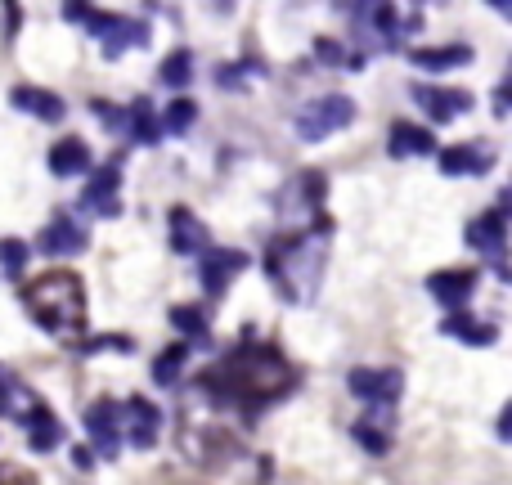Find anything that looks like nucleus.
Instances as JSON below:
<instances>
[{
  "label": "nucleus",
  "instance_id": "obj_1",
  "mask_svg": "<svg viewBox=\"0 0 512 485\" xmlns=\"http://www.w3.org/2000/svg\"><path fill=\"white\" fill-rule=\"evenodd\" d=\"M198 391L212 405L234 409V414H243L252 423L261 409L279 405L288 391H297V369L270 342H243L225 360H216L207 373H198Z\"/></svg>",
  "mask_w": 512,
  "mask_h": 485
},
{
  "label": "nucleus",
  "instance_id": "obj_2",
  "mask_svg": "<svg viewBox=\"0 0 512 485\" xmlns=\"http://www.w3.org/2000/svg\"><path fill=\"white\" fill-rule=\"evenodd\" d=\"M18 297L45 333L63 337V342H81V333H86V288L72 270L36 274L18 288Z\"/></svg>",
  "mask_w": 512,
  "mask_h": 485
},
{
  "label": "nucleus",
  "instance_id": "obj_3",
  "mask_svg": "<svg viewBox=\"0 0 512 485\" xmlns=\"http://www.w3.org/2000/svg\"><path fill=\"white\" fill-rule=\"evenodd\" d=\"M328 221H319L315 234H292L270 247V279L288 301H306L324 270V247H328Z\"/></svg>",
  "mask_w": 512,
  "mask_h": 485
},
{
  "label": "nucleus",
  "instance_id": "obj_4",
  "mask_svg": "<svg viewBox=\"0 0 512 485\" xmlns=\"http://www.w3.org/2000/svg\"><path fill=\"white\" fill-rule=\"evenodd\" d=\"M351 122H355V99L351 95H319L315 104H306L297 113V135L315 144L333 131H346Z\"/></svg>",
  "mask_w": 512,
  "mask_h": 485
},
{
  "label": "nucleus",
  "instance_id": "obj_5",
  "mask_svg": "<svg viewBox=\"0 0 512 485\" xmlns=\"http://www.w3.org/2000/svg\"><path fill=\"white\" fill-rule=\"evenodd\" d=\"M468 243L477 247L481 256H490V261H495L499 279H508V270H504V247H508V194L499 198L495 212L477 216V221L468 225Z\"/></svg>",
  "mask_w": 512,
  "mask_h": 485
},
{
  "label": "nucleus",
  "instance_id": "obj_6",
  "mask_svg": "<svg viewBox=\"0 0 512 485\" xmlns=\"http://www.w3.org/2000/svg\"><path fill=\"white\" fill-rule=\"evenodd\" d=\"M86 432L90 441H95V454L99 459H117L126 445L122 436V405L117 400H95V405L86 409Z\"/></svg>",
  "mask_w": 512,
  "mask_h": 485
},
{
  "label": "nucleus",
  "instance_id": "obj_7",
  "mask_svg": "<svg viewBox=\"0 0 512 485\" xmlns=\"http://www.w3.org/2000/svg\"><path fill=\"white\" fill-rule=\"evenodd\" d=\"M158 432H162V409L153 405V400H144V396L122 400V436H126V445H135V450H153V445H158Z\"/></svg>",
  "mask_w": 512,
  "mask_h": 485
},
{
  "label": "nucleus",
  "instance_id": "obj_8",
  "mask_svg": "<svg viewBox=\"0 0 512 485\" xmlns=\"http://www.w3.org/2000/svg\"><path fill=\"white\" fill-rule=\"evenodd\" d=\"M351 391L360 400H369V409H391L400 400V391H405V373H396V369H355Z\"/></svg>",
  "mask_w": 512,
  "mask_h": 485
},
{
  "label": "nucleus",
  "instance_id": "obj_9",
  "mask_svg": "<svg viewBox=\"0 0 512 485\" xmlns=\"http://www.w3.org/2000/svg\"><path fill=\"white\" fill-rule=\"evenodd\" d=\"M203 270H198V279H203L207 297H221L225 288L234 283V274L248 270V252H239V247H203Z\"/></svg>",
  "mask_w": 512,
  "mask_h": 485
},
{
  "label": "nucleus",
  "instance_id": "obj_10",
  "mask_svg": "<svg viewBox=\"0 0 512 485\" xmlns=\"http://www.w3.org/2000/svg\"><path fill=\"white\" fill-rule=\"evenodd\" d=\"M117 185H122V162H104V167L90 176V185H86V194H81V212H90V216H117L122 212V203H117Z\"/></svg>",
  "mask_w": 512,
  "mask_h": 485
},
{
  "label": "nucleus",
  "instance_id": "obj_11",
  "mask_svg": "<svg viewBox=\"0 0 512 485\" xmlns=\"http://www.w3.org/2000/svg\"><path fill=\"white\" fill-rule=\"evenodd\" d=\"M409 95H414V104L423 108L432 122H454L459 113H468L472 108L468 90H450V86H414Z\"/></svg>",
  "mask_w": 512,
  "mask_h": 485
},
{
  "label": "nucleus",
  "instance_id": "obj_12",
  "mask_svg": "<svg viewBox=\"0 0 512 485\" xmlns=\"http://www.w3.org/2000/svg\"><path fill=\"white\" fill-rule=\"evenodd\" d=\"M490 167H495V149L490 144H454V149H441L445 176H486Z\"/></svg>",
  "mask_w": 512,
  "mask_h": 485
},
{
  "label": "nucleus",
  "instance_id": "obj_13",
  "mask_svg": "<svg viewBox=\"0 0 512 485\" xmlns=\"http://www.w3.org/2000/svg\"><path fill=\"white\" fill-rule=\"evenodd\" d=\"M427 288H432V297L441 301L445 310H463L468 297L477 292V270H441L427 279Z\"/></svg>",
  "mask_w": 512,
  "mask_h": 485
},
{
  "label": "nucleus",
  "instance_id": "obj_14",
  "mask_svg": "<svg viewBox=\"0 0 512 485\" xmlns=\"http://www.w3.org/2000/svg\"><path fill=\"white\" fill-rule=\"evenodd\" d=\"M81 247H86V230H81L68 212H59L50 225H45V234H41V252L45 256H77Z\"/></svg>",
  "mask_w": 512,
  "mask_h": 485
},
{
  "label": "nucleus",
  "instance_id": "obj_15",
  "mask_svg": "<svg viewBox=\"0 0 512 485\" xmlns=\"http://www.w3.org/2000/svg\"><path fill=\"white\" fill-rule=\"evenodd\" d=\"M171 247L180 256H198L207 247V225L189 207H171Z\"/></svg>",
  "mask_w": 512,
  "mask_h": 485
},
{
  "label": "nucleus",
  "instance_id": "obj_16",
  "mask_svg": "<svg viewBox=\"0 0 512 485\" xmlns=\"http://www.w3.org/2000/svg\"><path fill=\"white\" fill-rule=\"evenodd\" d=\"M387 153H391V158H427V153H436V140H432V131H423V126L396 122V126H391Z\"/></svg>",
  "mask_w": 512,
  "mask_h": 485
},
{
  "label": "nucleus",
  "instance_id": "obj_17",
  "mask_svg": "<svg viewBox=\"0 0 512 485\" xmlns=\"http://www.w3.org/2000/svg\"><path fill=\"white\" fill-rule=\"evenodd\" d=\"M50 171L54 176H86L90 171V144L81 135H68L50 149Z\"/></svg>",
  "mask_w": 512,
  "mask_h": 485
},
{
  "label": "nucleus",
  "instance_id": "obj_18",
  "mask_svg": "<svg viewBox=\"0 0 512 485\" xmlns=\"http://www.w3.org/2000/svg\"><path fill=\"white\" fill-rule=\"evenodd\" d=\"M18 427H27V445H32L36 454H45V450H54V445L63 441V423L50 414V405H36L32 414L23 418Z\"/></svg>",
  "mask_w": 512,
  "mask_h": 485
},
{
  "label": "nucleus",
  "instance_id": "obj_19",
  "mask_svg": "<svg viewBox=\"0 0 512 485\" xmlns=\"http://www.w3.org/2000/svg\"><path fill=\"white\" fill-rule=\"evenodd\" d=\"M36 405H41V400H36L32 391H27L9 369H0V418H14V423H23V418L32 414Z\"/></svg>",
  "mask_w": 512,
  "mask_h": 485
},
{
  "label": "nucleus",
  "instance_id": "obj_20",
  "mask_svg": "<svg viewBox=\"0 0 512 485\" xmlns=\"http://www.w3.org/2000/svg\"><path fill=\"white\" fill-rule=\"evenodd\" d=\"M9 99H14V108L41 117V122H63V113H68L59 95H50V90H36V86H18Z\"/></svg>",
  "mask_w": 512,
  "mask_h": 485
},
{
  "label": "nucleus",
  "instance_id": "obj_21",
  "mask_svg": "<svg viewBox=\"0 0 512 485\" xmlns=\"http://www.w3.org/2000/svg\"><path fill=\"white\" fill-rule=\"evenodd\" d=\"M99 41H104V59H122L131 45H144V41H149V27L135 23V18H113V27H108Z\"/></svg>",
  "mask_w": 512,
  "mask_h": 485
},
{
  "label": "nucleus",
  "instance_id": "obj_22",
  "mask_svg": "<svg viewBox=\"0 0 512 485\" xmlns=\"http://www.w3.org/2000/svg\"><path fill=\"white\" fill-rule=\"evenodd\" d=\"M126 131H131L135 144H158L162 140V117L153 113L149 99H135V104L126 108Z\"/></svg>",
  "mask_w": 512,
  "mask_h": 485
},
{
  "label": "nucleus",
  "instance_id": "obj_23",
  "mask_svg": "<svg viewBox=\"0 0 512 485\" xmlns=\"http://www.w3.org/2000/svg\"><path fill=\"white\" fill-rule=\"evenodd\" d=\"M409 59L427 72H450V68H463V63L472 59V50L468 45H441V50H414Z\"/></svg>",
  "mask_w": 512,
  "mask_h": 485
},
{
  "label": "nucleus",
  "instance_id": "obj_24",
  "mask_svg": "<svg viewBox=\"0 0 512 485\" xmlns=\"http://www.w3.org/2000/svg\"><path fill=\"white\" fill-rule=\"evenodd\" d=\"M171 324L189 337V346H212V328H207V310L203 306H176Z\"/></svg>",
  "mask_w": 512,
  "mask_h": 485
},
{
  "label": "nucleus",
  "instance_id": "obj_25",
  "mask_svg": "<svg viewBox=\"0 0 512 485\" xmlns=\"http://www.w3.org/2000/svg\"><path fill=\"white\" fill-rule=\"evenodd\" d=\"M445 333L463 337V342H472V346H490L499 337V328L495 324H477V319H468L463 310H450V319H445Z\"/></svg>",
  "mask_w": 512,
  "mask_h": 485
},
{
  "label": "nucleus",
  "instance_id": "obj_26",
  "mask_svg": "<svg viewBox=\"0 0 512 485\" xmlns=\"http://www.w3.org/2000/svg\"><path fill=\"white\" fill-rule=\"evenodd\" d=\"M189 351H194L189 342L167 346V351L153 360V382H158V387H176V382H180V369H185V360H189Z\"/></svg>",
  "mask_w": 512,
  "mask_h": 485
},
{
  "label": "nucleus",
  "instance_id": "obj_27",
  "mask_svg": "<svg viewBox=\"0 0 512 485\" xmlns=\"http://www.w3.org/2000/svg\"><path fill=\"white\" fill-rule=\"evenodd\" d=\"M355 441L382 459V454L391 450V423H382V418H364V423H355Z\"/></svg>",
  "mask_w": 512,
  "mask_h": 485
},
{
  "label": "nucleus",
  "instance_id": "obj_28",
  "mask_svg": "<svg viewBox=\"0 0 512 485\" xmlns=\"http://www.w3.org/2000/svg\"><path fill=\"white\" fill-rule=\"evenodd\" d=\"M162 86H171V90H185L189 81H194V54L189 50H176V54H167V63H162Z\"/></svg>",
  "mask_w": 512,
  "mask_h": 485
},
{
  "label": "nucleus",
  "instance_id": "obj_29",
  "mask_svg": "<svg viewBox=\"0 0 512 485\" xmlns=\"http://www.w3.org/2000/svg\"><path fill=\"white\" fill-rule=\"evenodd\" d=\"M194 122H198V104L194 99H176V104L162 113V135H189Z\"/></svg>",
  "mask_w": 512,
  "mask_h": 485
},
{
  "label": "nucleus",
  "instance_id": "obj_30",
  "mask_svg": "<svg viewBox=\"0 0 512 485\" xmlns=\"http://www.w3.org/2000/svg\"><path fill=\"white\" fill-rule=\"evenodd\" d=\"M256 72H261L265 77V63L261 59H248V63H230V68H216V81H221L225 90H239L243 81L248 77H256Z\"/></svg>",
  "mask_w": 512,
  "mask_h": 485
},
{
  "label": "nucleus",
  "instance_id": "obj_31",
  "mask_svg": "<svg viewBox=\"0 0 512 485\" xmlns=\"http://www.w3.org/2000/svg\"><path fill=\"white\" fill-rule=\"evenodd\" d=\"M0 265H5L9 274H23V265H27V243H18V239H5V243H0Z\"/></svg>",
  "mask_w": 512,
  "mask_h": 485
},
{
  "label": "nucleus",
  "instance_id": "obj_32",
  "mask_svg": "<svg viewBox=\"0 0 512 485\" xmlns=\"http://www.w3.org/2000/svg\"><path fill=\"white\" fill-rule=\"evenodd\" d=\"M131 337H95V342H77V351H131Z\"/></svg>",
  "mask_w": 512,
  "mask_h": 485
},
{
  "label": "nucleus",
  "instance_id": "obj_33",
  "mask_svg": "<svg viewBox=\"0 0 512 485\" xmlns=\"http://www.w3.org/2000/svg\"><path fill=\"white\" fill-rule=\"evenodd\" d=\"M315 50L324 54V63H342V45H337V41H319Z\"/></svg>",
  "mask_w": 512,
  "mask_h": 485
},
{
  "label": "nucleus",
  "instance_id": "obj_34",
  "mask_svg": "<svg viewBox=\"0 0 512 485\" xmlns=\"http://www.w3.org/2000/svg\"><path fill=\"white\" fill-rule=\"evenodd\" d=\"M72 463H77V468H90V450H81V445H77V454H72Z\"/></svg>",
  "mask_w": 512,
  "mask_h": 485
},
{
  "label": "nucleus",
  "instance_id": "obj_35",
  "mask_svg": "<svg viewBox=\"0 0 512 485\" xmlns=\"http://www.w3.org/2000/svg\"><path fill=\"white\" fill-rule=\"evenodd\" d=\"M490 5H495L499 14H512V0H490Z\"/></svg>",
  "mask_w": 512,
  "mask_h": 485
}]
</instances>
